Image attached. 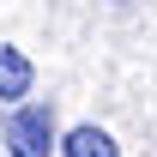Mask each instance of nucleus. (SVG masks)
<instances>
[{
    "label": "nucleus",
    "instance_id": "f03ea898",
    "mask_svg": "<svg viewBox=\"0 0 157 157\" xmlns=\"http://www.w3.org/2000/svg\"><path fill=\"white\" fill-rule=\"evenodd\" d=\"M30 60L18 55V48H0V103H24L30 97Z\"/></svg>",
    "mask_w": 157,
    "mask_h": 157
},
{
    "label": "nucleus",
    "instance_id": "f257e3e1",
    "mask_svg": "<svg viewBox=\"0 0 157 157\" xmlns=\"http://www.w3.org/2000/svg\"><path fill=\"white\" fill-rule=\"evenodd\" d=\"M6 145H12V157H48V151H55V109H48V103H24V109H12V121H6Z\"/></svg>",
    "mask_w": 157,
    "mask_h": 157
},
{
    "label": "nucleus",
    "instance_id": "7ed1b4c3",
    "mask_svg": "<svg viewBox=\"0 0 157 157\" xmlns=\"http://www.w3.org/2000/svg\"><path fill=\"white\" fill-rule=\"evenodd\" d=\"M60 151H67V157H121V151H115V139L103 133V127H73Z\"/></svg>",
    "mask_w": 157,
    "mask_h": 157
}]
</instances>
